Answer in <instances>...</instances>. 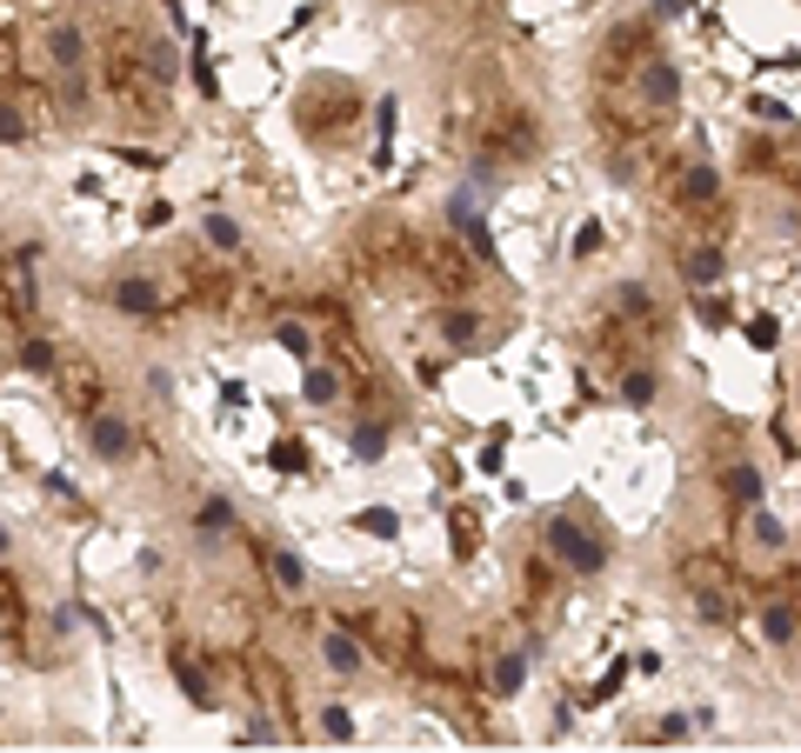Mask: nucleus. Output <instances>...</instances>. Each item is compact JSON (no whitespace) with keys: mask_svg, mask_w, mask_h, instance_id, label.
Wrapping results in <instances>:
<instances>
[{"mask_svg":"<svg viewBox=\"0 0 801 753\" xmlns=\"http://www.w3.org/2000/svg\"><path fill=\"white\" fill-rule=\"evenodd\" d=\"M348 527L368 540H400V507H361V514H348Z\"/></svg>","mask_w":801,"mask_h":753,"instance_id":"obj_23","label":"nucleus"},{"mask_svg":"<svg viewBox=\"0 0 801 753\" xmlns=\"http://www.w3.org/2000/svg\"><path fill=\"white\" fill-rule=\"evenodd\" d=\"M748 114H755V121H775V127H788V121H794V107H781V101H768V94H755V101H748Z\"/></svg>","mask_w":801,"mask_h":753,"instance_id":"obj_38","label":"nucleus"},{"mask_svg":"<svg viewBox=\"0 0 801 753\" xmlns=\"http://www.w3.org/2000/svg\"><path fill=\"white\" fill-rule=\"evenodd\" d=\"M47 67L54 73H88V34H80V21L47 27Z\"/></svg>","mask_w":801,"mask_h":753,"instance_id":"obj_8","label":"nucleus"},{"mask_svg":"<svg viewBox=\"0 0 801 753\" xmlns=\"http://www.w3.org/2000/svg\"><path fill=\"white\" fill-rule=\"evenodd\" d=\"M60 367V354H54V341H41V333H27L21 341V374H34V380H47Z\"/></svg>","mask_w":801,"mask_h":753,"instance_id":"obj_28","label":"nucleus"},{"mask_svg":"<svg viewBox=\"0 0 801 753\" xmlns=\"http://www.w3.org/2000/svg\"><path fill=\"white\" fill-rule=\"evenodd\" d=\"M675 201H681V207H714V201H721V167H714V160H688L681 181H675Z\"/></svg>","mask_w":801,"mask_h":753,"instance_id":"obj_10","label":"nucleus"},{"mask_svg":"<svg viewBox=\"0 0 801 753\" xmlns=\"http://www.w3.org/2000/svg\"><path fill=\"white\" fill-rule=\"evenodd\" d=\"M681 281H688V294L721 287V281H729V247H714V240L688 247V254H681Z\"/></svg>","mask_w":801,"mask_h":753,"instance_id":"obj_7","label":"nucleus"},{"mask_svg":"<svg viewBox=\"0 0 801 753\" xmlns=\"http://www.w3.org/2000/svg\"><path fill=\"white\" fill-rule=\"evenodd\" d=\"M528 674H534V647H508V653L495 660V694L515 700V694L528 687Z\"/></svg>","mask_w":801,"mask_h":753,"instance_id":"obj_19","label":"nucleus"},{"mask_svg":"<svg viewBox=\"0 0 801 753\" xmlns=\"http://www.w3.org/2000/svg\"><path fill=\"white\" fill-rule=\"evenodd\" d=\"M320 660H328L335 681H354L361 666H368V653H361V640H354L348 627H328V634H320Z\"/></svg>","mask_w":801,"mask_h":753,"instance_id":"obj_11","label":"nucleus"},{"mask_svg":"<svg viewBox=\"0 0 801 753\" xmlns=\"http://www.w3.org/2000/svg\"><path fill=\"white\" fill-rule=\"evenodd\" d=\"M14 554V534H8V521H0V560H8Z\"/></svg>","mask_w":801,"mask_h":753,"instance_id":"obj_46","label":"nucleus"},{"mask_svg":"<svg viewBox=\"0 0 801 753\" xmlns=\"http://www.w3.org/2000/svg\"><path fill=\"white\" fill-rule=\"evenodd\" d=\"M147 393H154V400H174V374H168V367H147Z\"/></svg>","mask_w":801,"mask_h":753,"instance_id":"obj_42","label":"nucleus"},{"mask_svg":"<svg viewBox=\"0 0 801 753\" xmlns=\"http://www.w3.org/2000/svg\"><path fill=\"white\" fill-rule=\"evenodd\" d=\"M448 227L467 240V254H474L481 267H501V254H495V233H488V220H481V207H474V187L448 194Z\"/></svg>","mask_w":801,"mask_h":753,"instance_id":"obj_3","label":"nucleus"},{"mask_svg":"<svg viewBox=\"0 0 801 753\" xmlns=\"http://www.w3.org/2000/svg\"><path fill=\"white\" fill-rule=\"evenodd\" d=\"M748 540H755L761 554H788V540H794V534H788V521L761 500V507H748Z\"/></svg>","mask_w":801,"mask_h":753,"instance_id":"obj_18","label":"nucleus"},{"mask_svg":"<svg viewBox=\"0 0 801 753\" xmlns=\"http://www.w3.org/2000/svg\"><path fill=\"white\" fill-rule=\"evenodd\" d=\"M761 640H768V647H788V640H794V607L775 601V607L761 614Z\"/></svg>","mask_w":801,"mask_h":753,"instance_id":"obj_31","label":"nucleus"},{"mask_svg":"<svg viewBox=\"0 0 801 753\" xmlns=\"http://www.w3.org/2000/svg\"><path fill=\"white\" fill-rule=\"evenodd\" d=\"M601 174H608L614 187H634V181H641V153H628V147H614V153L601 160Z\"/></svg>","mask_w":801,"mask_h":753,"instance_id":"obj_30","label":"nucleus"},{"mask_svg":"<svg viewBox=\"0 0 801 753\" xmlns=\"http://www.w3.org/2000/svg\"><path fill=\"white\" fill-rule=\"evenodd\" d=\"M88 454L101 467H127L134 460V421H121V413H94V421H88Z\"/></svg>","mask_w":801,"mask_h":753,"instance_id":"obj_4","label":"nucleus"},{"mask_svg":"<svg viewBox=\"0 0 801 753\" xmlns=\"http://www.w3.org/2000/svg\"><path fill=\"white\" fill-rule=\"evenodd\" d=\"M634 114H648V121H675L681 114V60L675 54H641V67H634Z\"/></svg>","mask_w":801,"mask_h":753,"instance_id":"obj_2","label":"nucleus"},{"mask_svg":"<svg viewBox=\"0 0 801 753\" xmlns=\"http://www.w3.org/2000/svg\"><path fill=\"white\" fill-rule=\"evenodd\" d=\"M108 300H114V313H127V320H154L160 307H168V294H160V281L154 274H121L114 287H108Z\"/></svg>","mask_w":801,"mask_h":753,"instance_id":"obj_5","label":"nucleus"},{"mask_svg":"<svg viewBox=\"0 0 801 753\" xmlns=\"http://www.w3.org/2000/svg\"><path fill=\"white\" fill-rule=\"evenodd\" d=\"M168 674H174V687H181V700H188L194 714H214V707H221L214 681L201 674V660H188V653H168Z\"/></svg>","mask_w":801,"mask_h":753,"instance_id":"obj_9","label":"nucleus"},{"mask_svg":"<svg viewBox=\"0 0 801 753\" xmlns=\"http://www.w3.org/2000/svg\"><path fill=\"white\" fill-rule=\"evenodd\" d=\"M0 147H27V114L14 101H0Z\"/></svg>","mask_w":801,"mask_h":753,"instance_id":"obj_35","label":"nucleus"},{"mask_svg":"<svg viewBox=\"0 0 801 753\" xmlns=\"http://www.w3.org/2000/svg\"><path fill=\"white\" fill-rule=\"evenodd\" d=\"M188 534H201V547H214L221 534H240V514H234V500L207 493L201 507H194V527H188Z\"/></svg>","mask_w":801,"mask_h":753,"instance_id":"obj_12","label":"nucleus"},{"mask_svg":"<svg viewBox=\"0 0 801 753\" xmlns=\"http://www.w3.org/2000/svg\"><path fill=\"white\" fill-rule=\"evenodd\" d=\"M314 727H320V740H328V746H354V733H361V727H354V714H348V700H328Z\"/></svg>","mask_w":801,"mask_h":753,"instance_id":"obj_24","label":"nucleus"},{"mask_svg":"<svg viewBox=\"0 0 801 753\" xmlns=\"http://www.w3.org/2000/svg\"><path fill=\"white\" fill-rule=\"evenodd\" d=\"M614 307H621V313H634V320H648V313H655V300H648V287H641V281H621V287H614Z\"/></svg>","mask_w":801,"mask_h":753,"instance_id":"obj_32","label":"nucleus"},{"mask_svg":"<svg viewBox=\"0 0 801 753\" xmlns=\"http://www.w3.org/2000/svg\"><path fill=\"white\" fill-rule=\"evenodd\" d=\"M541 547L568 567L575 580H595V573H608V540L595 534V527H582L575 514H548V527H541Z\"/></svg>","mask_w":801,"mask_h":753,"instance_id":"obj_1","label":"nucleus"},{"mask_svg":"<svg viewBox=\"0 0 801 753\" xmlns=\"http://www.w3.org/2000/svg\"><path fill=\"white\" fill-rule=\"evenodd\" d=\"M387 447H394L387 421H354V427H348V460L374 467V460H387Z\"/></svg>","mask_w":801,"mask_h":753,"instance_id":"obj_15","label":"nucleus"},{"mask_svg":"<svg viewBox=\"0 0 801 753\" xmlns=\"http://www.w3.org/2000/svg\"><path fill=\"white\" fill-rule=\"evenodd\" d=\"M695 320H701L708 333H729V327H742L735 300H729V294H714V287H708V294H695Z\"/></svg>","mask_w":801,"mask_h":753,"instance_id":"obj_21","label":"nucleus"},{"mask_svg":"<svg viewBox=\"0 0 801 753\" xmlns=\"http://www.w3.org/2000/svg\"><path fill=\"white\" fill-rule=\"evenodd\" d=\"M394 121H400V101H394V94H381V101H374V167H387V160H394Z\"/></svg>","mask_w":801,"mask_h":753,"instance_id":"obj_22","label":"nucleus"},{"mask_svg":"<svg viewBox=\"0 0 801 753\" xmlns=\"http://www.w3.org/2000/svg\"><path fill=\"white\" fill-rule=\"evenodd\" d=\"M301 400L307 407H335L341 400V374L320 367V361H301Z\"/></svg>","mask_w":801,"mask_h":753,"instance_id":"obj_20","label":"nucleus"},{"mask_svg":"<svg viewBox=\"0 0 801 753\" xmlns=\"http://www.w3.org/2000/svg\"><path fill=\"white\" fill-rule=\"evenodd\" d=\"M168 220H174L168 201H147V207H140V227H168Z\"/></svg>","mask_w":801,"mask_h":753,"instance_id":"obj_44","label":"nucleus"},{"mask_svg":"<svg viewBox=\"0 0 801 753\" xmlns=\"http://www.w3.org/2000/svg\"><path fill=\"white\" fill-rule=\"evenodd\" d=\"M140 73L154 80V88H181V80H188V54H181V41H174V34H154V41L140 47Z\"/></svg>","mask_w":801,"mask_h":753,"instance_id":"obj_6","label":"nucleus"},{"mask_svg":"<svg viewBox=\"0 0 801 753\" xmlns=\"http://www.w3.org/2000/svg\"><path fill=\"white\" fill-rule=\"evenodd\" d=\"M601 240H608V233H601V220H582V227H575V261H595V254H601Z\"/></svg>","mask_w":801,"mask_h":753,"instance_id":"obj_37","label":"nucleus"},{"mask_svg":"<svg viewBox=\"0 0 801 753\" xmlns=\"http://www.w3.org/2000/svg\"><path fill=\"white\" fill-rule=\"evenodd\" d=\"M274 347L294 361H314V327L307 320H274Z\"/></svg>","mask_w":801,"mask_h":753,"instance_id":"obj_27","label":"nucleus"},{"mask_svg":"<svg viewBox=\"0 0 801 753\" xmlns=\"http://www.w3.org/2000/svg\"><path fill=\"white\" fill-rule=\"evenodd\" d=\"M742 341H748L755 354H775V347H781V320H775V313H742Z\"/></svg>","mask_w":801,"mask_h":753,"instance_id":"obj_26","label":"nucleus"},{"mask_svg":"<svg viewBox=\"0 0 801 753\" xmlns=\"http://www.w3.org/2000/svg\"><path fill=\"white\" fill-rule=\"evenodd\" d=\"M481 320H488V313H474V307H448V313H441V341H448L454 354H474V347H481Z\"/></svg>","mask_w":801,"mask_h":753,"instance_id":"obj_17","label":"nucleus"},{"mask_svg":"<svg viewBox=\"0 0 801 753\" xmlns=\"http://www.w3.org/2000/svg\"><path fill=\"white\" fill-rule=\"evenodd\" d=\"M655 733H662V740H688V733H695V720H688V714H662V727H655Z\"/></svg>","mask_w":801,"mask_h":753,"instance_id":"obj_41","label":"nucleus"},{"mask_svg":"<svg viewBox=\"0 0 801 753\" xmlns=\"http://www.w3.org/2000/svg\"><path fill=\"white\" fill-rule=\"evenodd\" d=\"M201 240L214 254H240V247H248V233H240V220L227 207H201Z\"/></svg>","mask_w":801,"mask_h":753,"instance_id":"obj_14","label":"nucleus"},{"mask_svg":"<svg viewBox=\"0 0 801 753\" xmlns=\"http://www.w3.org/2000/svg\"><path fill=\"white\" fill-rule=\"evenodd\" d=\"M655 393H662V374H655V367H628V374H621V400H628L634 413L655 407Z\"/></svg>","mask_w":801,"mask_h":753,"instance_id":"obj_25","label":"nucleus"},{"mask_svg":"<svg viewBox=\"0 0 801 753\" xmlns=\"http://www.w3.org/2000/svg\"><path fill=\"white\" fill-rule=\"evenodd\" d=\"M54 94H60L67 114H80V107H88V73H54Z\"/></svg>","mask_w":801,"mask_h":753,"instance_id":"obj_33","label":"nucleus"},{"mask_svg":"<svg viewBox=\"0 0 801 753\" xmlns=\"http://www.w3.org/2000/svg\"><path fill=\"white\" fill-rule=\"evenodd\" d=\"M47 493H60V500H80V487H74L67 474H47Z\"/></svg>","mask_w":801,"mask_h":753,"instance_id":"obj_45","label":"nucleus"},{"mask_svg":"<svg viewBox=\"0 0 801 753\" xmlns=\"http://www.w3.org/2000/svg\"><path fill=\"white\" fill-rule=\"evenodd\" d=\"M695 614H701V620H714V627H729V601H721V594H708V587L695 594Z\"/></svg>","mask_w":801,"mask_h":753,"instance_id":"obj_39","label":"nucleus"},{"mask_svg":"<svg viewBox=\"0 0 801 753\" xmlns=\"http://www.w3.org/2000/svg\"><path fill=\"white\" fill-rule=\"evenodd\" d=\"M721 493H729V500H735V507L748 514V507H761V500H768V480H761V467H748V460H735L729 474H721Z\"/></svg>","mask_w":801,"mask_h":753,"instance_id":"obj_13","label":"nucleus"},{"mask_svg":"<svg viewBox=\"0 0 801 753\" xmlns=\"http://www.w3.org/2000/svg\"><path fill=\"white\" fill-rule=\"evenodd\" d=\"M268 467H274V474H287V480H301V474H307V447H301L294 434H281V441L268 447Z\"/></svg>","mask_w":801,"mask_h":753,"instance_id":"obj_29","label":"nucleus"},{"mask_svg":"<svg viewBox=\"0 0 801 753\" xmlns=\"http://www.w3.org/2000/svg\"><path fill=\"white\" fill-rule=\"evenodd\" d=\"M74 620L88 627L94 640H114V627H108V620H101V607H88V601H74Z\"/></svg>","mask_w":801,"mask_h":753,"instance_id":"obj_40","label":"nucleus"},{"mask_svg":"<svg viewBox=\"0 0 801 753\" xmlns=\"http://www.w3.org/2000/svg\"><path fill=\"white\" fill-rule=\"evenodd\" d=\"M268 573H274V594H287V601L307 594V560L294 547H268Z\"/></svg>","mask_w":801,"mask_h":753,"instance_id":"obj_16","label":"nucleus"},{"mask_svg":"<svg viewBox=\"0 0 801 753\" xmlns=\"http://www.w3.org/2000/svg\"><path fill=\"white\" fill-rule=\"evenodd\" d=\"M240 740H248V746H281L274 714H248V720H240Z\"/></svg>","mask_w":801,"mask_h":753,"instance_id":"obj_34","label":"nucleus"},{"mask_svg":"<svg viewBox=\"0 0 801 753\" xmlns=\"http://www.w3.org/2000/svg\"><path fill=\"white\" fill-rule=\"evenodd\" d=\"M688 8H695V0H648V14H655V21H681Z\"/></svg>","mask_w":801,"mask_h":753,"instance_id":"obj_43","label":"nucleus"},{"mask_svg":"<svg viewBox=\"0 0 801 753\" xmlns=\"http://www.w3.org/2000/svg\"><path fill=\"white\" fill-rule=\"evenodd\" d=\"M621 687H628V660H614V666H608V674L595 681V694H588V707H601V700H614Z\"/></svg>","mask_w":801,"mask_h":753,"instance_id":"obj_36","label":"nucleus"}]
</instances>
